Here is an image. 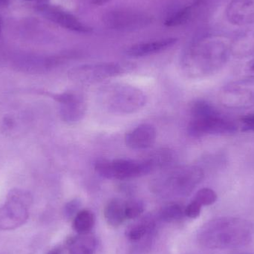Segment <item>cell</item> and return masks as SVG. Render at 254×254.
I'll return each mask as SVG.
<instances>
[{
  "label": "cell",
  "mask_w": 254,
  "mask_h": 254,
  "mask_svg": "<svg viewBox=\"0 0 254 254\" xmlns=\"http://www.w3.org/2000/svg\"><path fill=\"white\" fill-rule=\"evenodd\" d=\"M95 169L104 179L122 181L146 176L154 167L147 159H114L100 160L95 164Z\"/></svg>",
  "instance_id": "5"
},
{
  "label": "cell",
  "mask_w": 254,
  "mask_h": 254,
  "mask_svg": "<svg viewBox=\"0 0 254 254\" xmlns=\"http://www.w3.org/2000/svg\"><path fill=\"white\" fill-rule=\"evenodd\" d=\"M245 76L246 79L254 80V59L249 61L244 69Z\"/></svg>",
  "instance_id": "29"
},
{
  "label": "cell",
  "mask_w": 254,
  "mask_h": 254,
  "mask_svg": "<svg viewBox=\"0 0 254 254\" xmlns=\"http://www.w3.org/2000/svg\"><path fill=\"white\" fill-rule=\"evenodd\" d=\"M80 201L78 199L71 200L69 202L67 203L64 209V213L68 219L74 217L80 210Z\"/></svg>",
  "instance_id": "27"
},
{
  "label": "cell",
  "mask_w": 254,
  "mask_h": 254,
  "mask_svg": "<svg viewBox=\"0 0 254 254\" xmlns=\"http://www.w3.org/2000/svg\"><path fill=\"white\" fill-rule=\"evenodd\" d=\"M98 99L104 110L116 115L137 113L145 107L147 101L143 91L122 83H113L101 88Z\"/></svg>",
  "instance_id": "3"
},
{
  "label": "cell",
  "mask_w": 254,
  "mask_h": 254,
  "mask_svg": "<svg viewBox=\"0 0 254 254\" xmlns=\"http://www.w3.org/2000/svg\"><path fill=\"white\" fill-rule=\"evenodd\" d=\"M231 55V44L223 40H211L192 51L185 62L187 74L192 78H203L219 72Z\"/></svg>",
  "instance_id": "2"
},
{
  "label": "cell",
  "mask_w": 254,
  "mask_h": 254,
  "mask_svg": "<svg viewBox=\"0 0 254 254\" xmlns=\"http://www.w3.org/2000/svg\"><path fill=\"white\" fill-rule=\"evenodd\" d=\"M106 25L116 30H134L150 23L151 17L141 12L127 9L110 10L104 16Z\"/></svg>",
  "instance_id": "10"
},
{
  "label": "cell",
  "mask_w": 254,
  "mask_h": 254,
  "mask_svg": "<svg viewBox=\"0 0 254 254\" xmlns=\"http://www.w3.org/2000/svg\"><path fill=\"white\" fill-rule=\"evenodd\" d=\"M227 19L236 26L254 24V0H231L225 10Z\"/></svg>",
  "instance_id": "13"
},
{
  "label": "cell",
  "mask_w": 254,
  "mask_h": 254,
  "mask_svg": "<svg viewBox=\"0 0 254 254\" xmlns=\"http://www.w3.org/2000/svg\"><path fill=\"white\" fill-rule=\"evenodd\" d=\"M237 130L235 122L221 114L217 109L207 114L192 117L188 127V134L193 137L230 135L235 134Z\"/></svg>",
  "instance_id": "7"
},
{
  "label": "cell",
  "mask_w": 254,
  "mask_h": 254,
  "mask_svg": "<svg viewBox=\"0 0 254 254\" xmlns=\"http://www.w3.org/2000/svg\"><path fill=\"white\" fill-rule=\"evenodd\" d=\"M7 1H8V0H0V7H1V6L5 5Z\"/></svg>",
  "instance_id": "32"
},
{
  "label": "cell",
  "mask_w": 254,
  "mask_h": 254,
  "mask_svg": "<svg viewBox=\"0 0 254 254\" xmlns=\"http://www.w3.org/2000/svg\"><path fill=\"white\" fill-rule=\"evenodd\" d=\"M154 226L152 218L146 216L128 227L126 232L127 238L131 241H139L146 234L152 232Z\"/></svg>",
  "instance_id": "19"
},
{
  "label": "cell",
  "mask_w": 254,
  "mask_h": 254,
  "mask_svg": "<svg viewBox=\"0 0 254 254\" xmlns=\"http://www.w3.org/2000/svg\"><path fill=\"white\" fill-rule=\"evenodd\" d=\"M110 0H92V2L96 5H103V4L108 2Z\"/></svg>",
  "instance_id": "31"
},
{
  "label": "cell",
  "mask_w": 254,
  "mask_h": 254,
  "mask_svg": "<svg viewBox=\"0 0 254 254\" xmlns=\"http://www.w3.org/2000/svg\"><path fill=\"white\" fill-rule=\"evenodd\" d=\"M252 254L243 253V254Z\"/></svg>",
  "instance_id": "34"
},
{
  "label": "cell",
  "mask_w": 254,
  "mask_h": 254,
  "mask_svg": "<svg viewBox=\"0 0 254 254\" xmlns=\"http://www.w3.org/2000/svg\"><path fill=\"white\" fill-rule=\"evenodd\" d=\"M242 124V130L244 131L254 132V113L246 115L240 119Z\"/></svg>",
  "instance_id": "28"
},
{
  "label": "cell",
  "mask_w": 254,
  "mask_h": 254,
  "mask_svg": "<svg viewBox=\"0 0 254 254\" xmlns=\"http://www.w3.org/2000/svg\"><path fill=\"white\" fill-rule=\"evenodd\" d=\"M194 200L199 203L201 206L211 205L217 200V195L210 188H202L196 192Z\"/></svg>",
  "instance_id": "24"
},
{
  "label": "cell",
  "mask_w": 254,
  "mask_h": 254,
  "mask_svg": "<svg viewBox=\"0 0 254 254\" xmlns=\"http://www.w3.org/2000/svg\"><path fill=\"white\" fill-rule=\"evenodd\" d=\"M37 12L46 19H49L51 22L65 28L76 32L88 34L92 32V28L88 25H84L83 22L79 21L74 15L65 10H63L61 7H57L51 4H39L37 7Z\"/></svg>",
  "instance_id": "11"
},
{
  "label": "cell",
  "mask_w": 254,
  "mask_h": 254,
  "mask_svg": "<svg viewBox=\"0 0 254 254\" xmlns=\"http://www.w3.org/2000/svg\"><path fill=\"white\" fill-rule=\"evenodd\" d=\"M204 172L196 166H184L160 175L152 183L155 193L162 196H186L201 183Z\"/></svg>",
  "instance_id": "4"
},
{
  "label": "cell",
  "mask_w": 254,
  "mask_h": 254,
  "mask_svg": "<svg viewBox=\"0 0 254 254\" xmlns=\"http://www.w3.org/2000/svg\"><path fill=\"white\" fill-rule=\"evenodd\" d=\"M95 216L88 210H80L73 220V228L78 234H89L95 225Z\"/></svg>",
  "instance_id": "20"
},
{
  "label": "cell",
  "mask_w": 254,
  "mask_h": 254,
  "mask_svg": "<svg viewBox=\"0 0 254 254\" xmlns=\"http://www.w3.org/2000/svg\"><path fill=\"white\" fill-rule=\"evenodd\" d=\"M177 41V38H167L148 43H138L127 49V55L133 58H141L155 55L170 49Z\"/></svg>",
  "instance_id": "15"
},
{
  "label": "cell",
  "mask_w": 254,
  "mask_h": 254,
  "mask_svg": "<svg viewBox=\"0 0 254 254\" xmlns=\"http://www.w3.org/2000/svg\"><path fill=\"white\" fill-rule=\"evenodd\" d=\"M0 25H1V24H0Z\"/></svg>",
  "instance_id": "35"
},
{
  "label": "cell",
  "mask_w": 254,
  "mask_h": 254,
  "mask_svg": "<svg viewBox=\"0 0 254 254\" xmlns=\"http://www.w3.org/2000/svg\"><path fill=\"white\" fill-rule=\"evenodd\" d=\"M231 55L237 58L254 56V30L239 36L231 44Z\"/></svg>",
  "instance_id": "18"
},
{
  "label": "cell",
  "mask_w": 254,
  "mask_h": 254,
  "mask_svg": "<svg viewBox=\"0 0 254 254\" xmlns=\"http://www.w3.org/2000/svg\"><path fill=\"white\" fill-rule=\"evenodd\" d=\"M31 198L23 191H12L0 207V230L12 231L23 225L29 217Z\"/></svg>",
  "instance_id": "6"
},
{
  "label": "cell",
  "mask_w": 254,
  "mask_h": 254,
  "mask_svg": "<svg viewBox=\"0 0 254 254\" xmlns=\"http://www.w3.org/2000/svg\"><path fill=\"white\" fill-rule=\"evenodd\" d=\"M104 217L110 226H120L127 219L126 201L120 198L110 200L104 210Z\"/></svg>",
  "instance_id": "17"
},
{
  "label": "cell",
  "mask_w": 254,
  "mask_h": 254,
  "mask_svg": "<svg viewBox=\"0 0 254 254\" xmlns=\"http://www.w3.org/2000/svg\"><path fill=\"white\" fill-rule=\"evenodd\" d=\"M220 101L230 109L254 107V80L244 79L227 85L221 91Z\"/></svg>",
  "instance_id": "9"
},
{
  "label": "cell",
  "mask_w": 254,
  "mask_h": 254,
  "mask_svg": "<svg viewBox=\"0 0 254 254\" xmlns=\"http://www.w3.org/2000/svg\"><path fill=\"white\" fill-rule=\"evenodd\" d=\"M254 238L252 222L241 218L222 216L204 224L198 233V241L208 249H240L249 246Z\"/></svg>",
  "instance_id": "1"
},
{
  "label": "cell",
  "mask_w": 254,
  "mask_h": 254,
  "mask_svg": "<svg viewBox=\"0 0 254 254\" xmlns=\"http://www.w3.org/2000/svg\"><path fill=\"white\" fill-rule=\"evenodd\" d=\"M155 127L150 125H140L127 134L125 143L130 149L141 150L151 147L156 140Z\"/></svg>",
  "instance_id": "14"
},
{
  "label": "cell",
  "mask_w": 254,
  "mask_h": 254,
  "mask_svg": "<svg viewBox=\"0 0 254 254\" xmlns=\"http://www.w3.org/2000/svg\"><path fill=\"white\" fill-rule=\"evenodd\" d=\"M46 254H63V250L61 247L58 246V247L54 248Z\"/></svg>",
  "instance_id": "30"
},
{
  "label": "cell",
  "mask_w": 254,
  "mask_h": 254,
  "mask_svg": "<svg viewBox=\"0 0 254 254\" xmlns=\"http://www.w3.org/2000/svg\"><path fill=\"white\" fill-rule=\"evenodd\" d=\"M97 245L96 238L90 233L78 234L70 239L67 243L69 254H94Z\"/></svg>",
  "instance_id": "16"
},
{
  "label": "cell",
  "mask_w": 254,
  "mask_h": 254,
  "mask_svg": "<svg viewBox=\"0 0 254 254\" xmlns=\"http://www.w3.org/2000/svg\"><path fill=\"white\" fill-rule=\"evenodd\" d=\"M28 1H49V0H28Z\"/></svg>",
  "instance_id": "33"
},
{
  "label": "cell",
  "mask_w": 254,
  "mask_h": 254,
  "mask_svg": "<svg viewBox=\"0 0 254 254\" xmlns=\"http://www.w3.org/2000/svg\"><path fill=\"white\" fill-rule=\"evenodd\" d=\"M185 209L181 204L172 203L164 206L159 213L161 220L166 222H174L179 221L185 215Z\"/></svg>",
  "instance_id": "21"
},
{
  "label": "cell",
  "mask_w": 254,
  "mask_h": 254,
  "mask_svg": "<svg viewBox=\"0 0 254 254\" xmlns=\"http://www.w3.org/2000/svg\"><path fill=\"white\" fill-rule=\"evenodd\" d=\"M201 207L202 206L199 203L197 202L195 200H193L185 208V216L190 218V219H196L201 213Z\"/></svg>",
  "instance_id": "26"
},
{
  "label": "cell",
  "mask_w": 254,
  "mask_h": 254,
  "mask_svg": "<svg viewBox=\"0 0 254 254\" xmlns=\"http://www.w3.org/2000/svg\"><path fill=\"white\" fill-rule=\"evenodd\" d=\"M172 159H173V155L171 152L170 150H164V149L156 151L151 155L149 158H147L148 161L153 166L154 170L156 167L167 165V164L171 162Z\"/></svg>",
  "instance_id": "23"
},
{
  "label": "cell",
  "mask_w": 254,
  "mask_h": 254,
  "mask_svg": "<svg viewBox=\"0 0 254 254\" xmlns=\"http://www.w3.org/2000/svg\"><path fill=\"white\" fill-rule=\"evenodd\" d=\"M135 66L131 63H103L87 64L73 68L70 77L80 83H95L131 72Z\"/></svg>",
  "instance_id": "8"
},
{
  "label": "cell",
  "mask_w": 254,
  "mask_h": 254,
  "mask_svg": "<svg viewBox=\"0 0 254 254\" xmlns=\"http://www.w3.org/2000/svg\"><path fill=\"white\" fill-rule=\"evenodd\" d=\"M192 7H184L179 11L176 12L174 14L172 15L165 21V25L168 27H176L179 25H183L188 22L192 16Z\"/></svg>",
  "instance_id": "22"
},
{
  "label": "cell",
  "mask_w": 254,
  "mask_h": 254,
  "mask_svg": "<svg viewBox=\"0 0 254 254\" xmlns=\"http://www.w3.org/2000/svg\"><path fill=\"white\" fill-rule=\"evenodd\" d=\"M57 99L61 104V116L67 123H77L86 115V104L81 95L66 92L60 95Z\"/></svg>",
  "instance_id": "12"
},
{
  "label": "cell",
  "mask_w": 254,
  "mask_h": 254,
  "mask_svg": "<svg viewBox=\"0 0 254 254\" xmlns=\"http://www.w3.org/2000/svg\"><path fill=\"white\" fill-rule=\"evenodd\" d=\"M143 211H144V204L140 200L132 199L126 201L127 219H137Z\"/></svg>",
  "instance_id": "25"
}]
</instances>
